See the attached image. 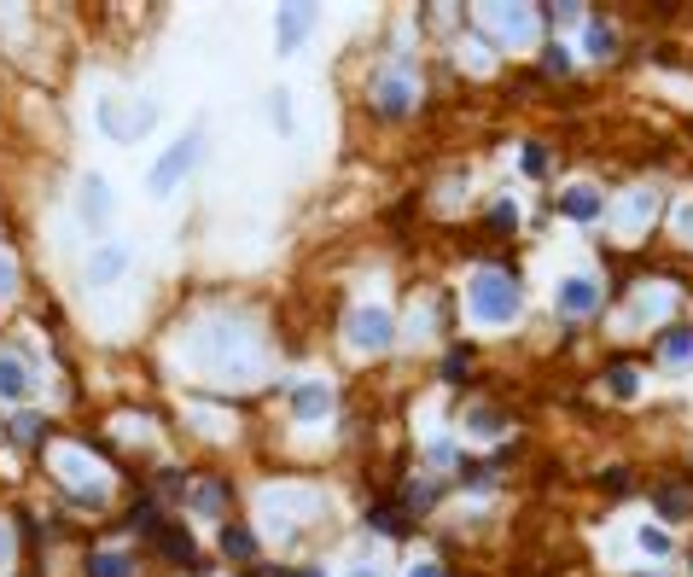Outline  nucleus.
I'll use <instances>...</instances> for the list:
<instances>
[{
  "mask_svg": "<svg viewBox=\"0 0 693 577\" xmlns=\"http://www.w3.org/2000/svg\"><path fill=\"white\" fill-rule=\"evenodd\" d=\"M187 356H193L187 367H198V374H251L256 338H251V327H239V321H204V327H193Z\"/></svg>",
  "mask_w": 693,
  "mask_h": 577,
  "instance_id": "f257e3e1",
  "label": "nucleus"
},
{
  "mask_svg": "<svg viewBox=\"0 0 693 577\" xmlns=\"http://www.w3.org/2000/svg\"><path fill=\"white\" fill-rule=\"evenodd\" d=\"M466 298H472V315L484 327H507L518 315V280L507 275V268H478L472 286H466Z\"/></svg>",
  "mask_w": 693,
  "mask_h": 577,
  "instance_id": "f03ea898",
  "label": "nucleus"
},
{
  "mask_svg": "<svg viewBox=\"0 0 693 577\" xmlns=\"http://www.w3.org/2000/svg\"><path fill=\"white\" fill-rule=\"evenodd\" d=\"M344 333H350L356 350H385L391 338H396V327H391V310H379V303H362V310H350Z\"/></svg>",
  "mask_w": 693,
  "mask_h": 577,
  "instance_id": "7ed1b4c3",
  "label": "nucleus"
},
{
  "mask_svg": "<svg viewBox=\"0 0 693 577\" xmlns=\"http://www.w3.org/2000/svg\"><path fill=\"white\" fill-rule=\"evenodd\" d=\"M193 164H198V134H181V140L169 146L164 158H158V169H152V193H158V199H169Z\"/></svg>",
  "mask_w": 693,
  "mask_h": 577,
  "instance_id": "20e7f679",
  "label": "nucleus"
},
{
  "mask_svg": "<svg viewBox=\"0 0 693 577\" xmlns=\"http://www.w3.org/2000/svg\"><path fill=\"white\" fill-rule=\"evenodd\" d=\"M152 105H134V112H129V105H122V100H99V122H105V134H111V140H134V134H146V129H152Z\"/></svg>",
  "mask_w": 693,
  "mask_h": 577,
  "instance_id": "39448f33",
  "label": "nucleus"
},
{
  "mask_svg": "<svg viewBox=\"0 0 693 577\" xmlns=\"http://www.w3.org/2000/svg\"><path fill=\"white\" fill-rule=\"evenodd\" d=\"M478 23H495V30H507L501 41H530V23H536V12L530 6H478Z\"/></svg>",
  "mask_w": 693,
  "mask_h": 577,
  "instance_id": "423d86ee",
  "label": "nucleus"
},
{
  "mask_svg": "<svg viewBox=\"0 0 693 577\" xmlns=\"http://www.w3.org/2000/svg\"><path fill=\"white\" fill-rule=\"evenodd\" d=\"M122 268H129V245H99L88 257V286H111L122 280Z\"/></svg>",
  "mask_w": 693,
  "mask_h": 577,
  "instance_id": "0eeeda50",
  "label": "nucleus"
},
{
  "mask_svg": "<svg viewBox=\"0 0 693 577\" xmlns=\"http://www.w3.org/2000/svg\"><path fill=\"white\" fill-rule=\"evenodd\" d=\"M554 303H560L565 315H589L594 303H600V286H594V280H560V292H554Z\"/></svg>",
  "mask_w": 693,
  "mask_h": 577,
  "instance_id": "6e6552de",
  "label": "nucleus"
},
{
  "mask_svg": "<svg viewBox=\"0 0 693 577\" xmlns=\"http://www.w3.org/2000/svg\"><path fill=\"white\" fill-rule=\"evenodd\" d=\"M374 100H379V112H385V117H402V112H408V100H414V88H408L402 70H391V77H379V82H374Z\"/></svg>",
  "mask_w": 693,
  "mask_h": 577,
  "instance_id": "1a4fd4ad",
  "label": "nucleus"
},
{
  "mask_svg": "<svg viewBox=\"0 0 693 577\" xmlns=\"http://www.w3.org/2000/svg\"><path fill=\"white\" fill-rule=\"evenodd\" d=\"M105 216H111V187H105V176H88L82 181V222L105 228Z\"/></svg>",
  "mask_w": 693,
  "mask_h": 577,
  "instance_id": "9d476101",
  "label": "nucleus"
},
{
  "mask_svg": "<svg viewBox=\"0 0 693 577\" xmlns=\"http://www.w3.org/2000/svg\"><path fill=\"white\" fill-rule=\"evenodd\" d=\"M309 23H315V12H309V6H286V12L274 18V35H280V47H286V53H292L297 41H303Z\"/></svg>",
  "mask_w": 693,
  "mask_h": 577,
  "instance_id": "9b49d317",
  "label": "nucleus"
},
{
  "mask_svg": "<svg viewBox=\"0 0 693 577\" xmlns=\"http://www.w3.org/2000/svg\"><path fill=\"white\" fill-rule=\"evenodd\" d=\"M327 409H332V391H327V385H297V397H292V414H297V420H320Z\"/></svg>",
  "mask_w": 693,
  "mask_h": 577,
  "instance_id": "f8f14e48",
  "label": "nucleus"
},
{
  "mask_svg": "<svg viewBox=\"0 0 693 577\" xmlns=\"http://www.w3.org/2000/svg\"><path fill=\"white\" fill-rule=\"evenodd\" d=\"M659 356H664V367H693V327H670Z\"/></svg>",
  "mask_w": 693,
  "mask_h": 577,
  "instance_id": "ddd939ff",
  "label": "nucleus"
},
{
  "mask_svg": "<svg viewBox=\"0 0 693 577\" xmlns=\"http://www.w3.org/2000/svg\"><path fill=\"white\" fill-rule=\"evenodd\" d=\"M560 211L565 216H577V222H594V216H600V193H589V187H572L560 199Z\"/></svg>",
  "mask_w": 693,
  "mask_h": 577,
  "instance_id": "4468645a",
  "label": "nucleus"
},
{
  "mask_svg": "<svg viewBox=\"0 0 693 577\" xmlns=\"http://www.w3.org/2000/svg\"><path fill=\"white\" fill-rule=\"evenodd\" d=\"M221 548H228V560H256L251 525H228V531H221Z\"/></svg>",
  "mask_w": 693,
  "mask_h": 577,
  "instance_id": "2eb2a0df",
  "label": "nucleus"
},
{
  "mask_svg": "<svg viewBox=\"0 0 693 577\" xmlns=\"http://www.w3.org/2000/svg\"><path fill=\"white\" fill-rule=\"evenodd\" d=\"M641 216H652V193H629V199L617 204V228H624V233H635Z\"/></svg>",
  "mask_w": 693,
  "mask_h": 577,
  "instance_id": "dca6fc26",
  "label": "nucleus"
},
{
  "mask_svg": "<svg viewBox=\"0 0 693 577\" xmlns=\"http://www.w3.org/2000/svg\"><path fill=\"white\" fill-rule=\"evenodd\" d=\"M88 577H134V566H129V554L99 548V554H88Z\"/></svg>",
  "mask_w": 693,
  "mask_h": 577,
  "instance_id": "f3484780",
  "label": "nucleus"
},
{
  "mask_svg": "<svg viewBox=\"0 0 693 577\" xmlns=\"http://www.w3.org/2000/svg\"><path fill=\"white\" fill-rule=\"evenodd\" d=\"M23 385H30L23 362H18V356H0V397H23Z\"/></svg>",
  "mask_w": 693,
  "mask_h": 577,
  "instance_id": "a211bd4d",
  "label": "nucleus"
},
{
  "mask_svg": "<svg viewBox=\"0 0 693 577\" xmlns=\"http://www.w3.org/2000/svg\"><path fill=\"white\" fill-rule=\"evenodd\" d=\"M158 543H164V554H169V560H187V566H193V536H187V531L164 525V531H158Z\"/></svg>",
  "mask_w": 693,
  "mask_h": 577,
  "instance_id": "6ab92c4d",
  "label": "nucleus"
},
{
  "mask_svg": "<svg viewBox=\"0 0 693 577\" xmlns=\"http://www.w3.org/2000/svg\"><path fill=\"white\" fill-rule=\"evenodd\" d=\"M221 501H228V484H198L193 490V513H210V519H216Z\"/></svg>",
  "mask_w": 693,
  "mask_h": 577,
  "instance_id": "aec40b11",
  "label": "nucleus"
},
{
  "mask_svg": "<svg viewBox=\"0 0 693 577\" xmlns=\"http://www.w3.org/2000/svg\"><path fill=\"white\" fill-rule=\"evenodd\" d=\"M466 374H472V345H454L443 356V379H466Z\"/></svg>",
  "mask_w": 693,
  "mask_h": 577,
  "instance_id": "412c9836",
  "label": "nucleus"
},
{
  "mask_svg": "<svg viewBox=\"0 0 693 577\" xmlns=\"http://www.w3.org/2000/svg\"><path fill=\"white\" fill-rule=\"evenodd\" d=\"M659 513H664V519H688V490L682 484L659 490Z\"/></svg>",
  "mask_w": 693,
  "mask_h": 577,
  "instance_id": "4be33fe9",
  "label": "nucleus"
},
{
  "mask_svg": "<svg viewBox=\"0 0 693 577\" xmlns=\"http://www.w3.org/2000/svg\"><path fill=\"white\" fill-rule=\"evenodd\" d=\"M518 228V204H490V233H513Z\"/></svg>",
  "mask_w": 693,
  "mask_h": 577,
  "instance_id": "5701e85b",
  "label": "nucleus"
},
{
  "mask_svg": "<svg viewBox=\"0 0 693 577\" xmlns=\"http://www.w3.org/2000/svg\"><path fill=\"white\" fill-rule=\"evenodd\" d=\"M589 53H594V59H612V53H617V35L606 30V23H594V30H589Z\"/></svg>",
  "mask_w": 693,
  "mask_h": 577,
  "instance_id": "b1692460",
  "label": "nucleus"
},
{
  "mask_svg": "<svg viewBox=\"0 0 693 577\" xmlns=\"http://www.w3.org/2000/svg\"><path fill=\"white\" fill-rule=\"evenodd\" d=\"M431 501H437V490H431V484H408V490H402V508H408V513H426Z\"/></svg>",
  "mask_w": 693,
  "mask_h": 577,
  "instance_id": "393cba45",
  "label": "nucleus"
},
{
  "mask_svg": "<svg viewBox=\"0 0 693 577\" xmlns=\"http://www.w3.org/2000/svg\"><path fill=\"white\" fill-rule=\"evenodd\" d=\"M606 385H612V397H635V367H624V362H617L612 374H606Z\"/></svg>",
  "mask_w": 693,
  "mask_h": 577,
  "instance_id": "a878e982",
  "label": "nucleus"
},
{
  "mask_svg": "<svg viewBox=\"0 0 693 577\" xmlns=\"http://www.w3.org/2000/svg\"><path fill=\"white\" fill-rule=\"evenodd\" d=\"M501 426H507V420H501L495 409H478V414H472V432H478V437H495Z\"/></svg>",
  "mask_w": 693,
  "mask_h": 577,
  "instance_id": "bb28decb",
  "label": "nucleus"
},
{
  "mask_svg": "<svg viewBox=\"0 0 693 577\" xmlns=\"http://www.w3.org/2000/svg\"><path fill=\"white\" fill-rule=\"evenodd\" d=\"M542 70H548V77H565V70H572V53H565V47H548V53H542Z\"/></svg>",
  "mask_w": 693,
  "mask_h": 577,
  "instance_id": "cd10ccee",
  "label": "nucleus"
},
{
  "mask_svg": "<svg viewBox=\"0 0 693 577\" xmlns=\"http://www.w3.org/2000/svg\"><path fill=\"white\" fill-rule=\"evenodd\" d=\"M268 117L280 122V134L292 129V100H286V94H268Z\"/></svg>",
  "mask_w": 693,
  "mask_h": 577,
  "instance_id": "c85d7f7f",
  "label": "nucleus"
},
{
  "mask_svg": "<svg viewBox=\"0 0 693 577\" xmlns=\"http://www.w3.org/2000/svg\"><path fill=\"white\" fill-rule=\"evenodd\" d=\"M367 525H374V531H402V513H396V508H374Z\"/></svg>",
  "mask_w": 693,
  "mask_h": 577,
  "instance_id": "c756f323",
  "label": "nucleus"
},
{
  "mask_svg": "<svg viewBox=\"0 0 693 577\" xmlns=\"http://www.w3.org/2000/svg\"><path fill=\"white\" fill-rule=\"evenodd\" d=\"M641 548H647V554L659 560V554H670V536H664V531H652V525H647V531H641Z\"/></svg>",
  "mask_w": 693,
  "mask_h": 577,
  "instance_id": "7c9ffc66",
  "label": "nucleus"
},
{
  "mask_svg": "<svg viewBox=\"0 0 693 577\" xmlns=\"http://www.w3.org/2000/svg\"><path fill=\"white\" fill-rule=\"evenodd\" d=\"M525 169H530V176H542V169H548V152H542V146H525Z\"/></svg>",
  "mask_w": 693,
  "mask_h": 577,
  "instance_id": "2f4dec72",
  "label": "nucleus"
},
{
  "mask_svg": "<svg viewBox=\"0 0 693 577\" xmlns=\"http://www.w3.org/2000/svg\"><path fill=\"white\" fill-rule=\"evenodd\" d=\"M12 292H18V275H12V263L0 257V298H12Z\"/></svg>",
  "mask_w": 693,
  "mask_h": 577,
  "instance_id": "473e14b6",
  "label": "nucleus"
},
{
  "mask_svg": "<svg viewBox=\"0 0 693 577\" xmlns=\"http://www.w3.org/2000/svg\"><path fill=\"white\" fill-rule=\"evenodd\" d=\"M12 432H18V437H35V432H41V420H35V414H18V426H12Z\"/></svg>",
  "mask_w": 693,
  "mask_h": 577,
  "instance_id": "72a5a7b5",
  "label": "nucleus"
},
{
  "mask_svg": "<svg viewBox=\"0 0 693 577\" xmlns=\"http://www.w3.org/2000/svg\"><path fill=\"white\" fill-rule=\"evenodd\" d=\"M676 228H682V239H693V204H682V211H676Z\"/></svg>",
  "mask_w": 693,
  "mask_h": 577,
  "instance_id": "f704fd0d",
  "label": "nucleus"
},
{
  "mask_svg": "<svg viewBox=\"0 0 693 577\" xmlns=\"http://www.w3.org/2000/svg\"><path fill=\"white\" fill-rule=\"evenodd\" d=\"M408 577H449V572H443L437 560H426V566H414V572H408Z\"/></svg>",
  "mask_w": 693,
  "mask_h": 577,
  "instance_id": "c9c22d12",
  "label": "nucleus"
},
{
  "mask_svg": "<svg viewBox=\"0 0 693 577\" xmlns=\"http://www.w3.org/2000/svg\"><path fill=\"white\" fill-rule=\"evenodd\" d=\"M350 577H379V572H374V566H356V572H350Z\"/></svg>",
  "mask_w": 693,
  "mask_h": 577,
  "instance_id": "e433bc0d",
  "label": "nucleus"
},
{
  "mask_svg": "<svg viewBox=\"0 0 693 577\" xmlns=\"http://www.w3.org/2000/svg\"><path fill=\"white\" fill-rule=\"evenodd\" d=\"M297 577H327V572H315V566H309V572H297Z\"/></svg>",
  "mask_w": 693,
  "mask_h": 577,
  "instance_id": "4c0bfd02",
  "label": "nucleus"
},
{
  "mask_svg": "<svg viewBox=\"0 0 693 577\" xmlns=\"http://www.w3.org/2000/svg\"><path fill=\"white\" fill-rule=\"evenodd\" d=\"M0 560H6V531H0Z\"/></svg>",
  "mask_w": 693,
  "mask_h": 577,
  "instance_id": "58836bf2",
  "label": "nucleus"
}]
</instances>
